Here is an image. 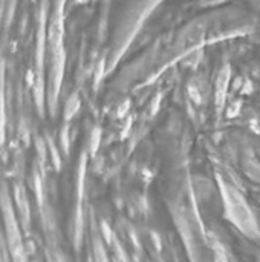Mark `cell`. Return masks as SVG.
<instances>
[{
	"mask_svg": "<svg viewBox=\"0 0 260 262\" xmlns=\"http://www.w3.org/2000/svg\"><path fill=\"white\" fill-rule=\"evenodd\" d=\"M228 81H230V66L225 64L224 69L219 74L218 83H216V103H218V109L221 111L224 103H225V95H227V88H228Z\"/></svg>",
	"mask_w": 260,
	"mask_h": 262,
	"instance_id": "7a4b0ae2",
	"label": "cell"
},
{
	"mask_svg": "<svg viewBox=\"0 0 260 262\" xmlns=\"http://www.w3.org/2000/svg\"><path fill=\"white\" fill-rule=\"evenodd\" d=\"M251 91H253V88H251V81H250V80H247V83H245V89H242V94H251Z\"/></svg>",
	"mask_w": 260,
	"mask_h": 262,
	"instance_id": "8992f818",
	"label": "cell"
},
{
	"mask_svg": "<svg viewBox=\"0 0 260 262\" xmlns=\"http://www.w3.org/2000/svg\"><path fill=\"white\" fill-rule=\"evenodd\" d=\"M244 169L248 178H251L256 183H260V163H257L256 160H248L244 164Z\"/></svg>",
	"mask_w": 260,
	"mask_h": 262,
	"instance_id": "3957f363",
	"label": "cell"
},
{
	"mask_svg": "<svg viewBox=\"0 0 260 262\" xmlns=\"http://www.w3.org/2000/svg\"><path fill=\"white\" fill-rule=\"evenodd\" d=\"M225 192V203H227V215L228 218L250 238L259 236V229L254 220V215L251 213L250 207L247 206L244 196L230 186H222Z\"/></svg>",
	"mask_w": 260,
	"mask_h": 262,
	"instance_id": "6da1fadb",
	"label": "cell"
},
{
	"mask_svg": "<svg viewBox=\"0 0 260 262\" xmlns=\"http://www.w3.org/2000/svg\"><path fill=\"white\" fill-rule=\"evenodd\" d=\"M250 129L251 130H254V134H260V126H259V121L256 120V118H253L251 121H250Z\"/></svg>",
	"mask_w": 260,
	"mask_h": 262,
	"instance_id": "5b68a950",
	"label": "cell"
},
{
	"mask_svg": "<svg viewBox=\"0 0 260 262\" xmlns=\"http://www.w3.org/2000/svg\"><path fill=\"white\" fill-rule=\"evenodd\" d=\"M241 107H242V100H234V101L230 104L228 111H227V117H228V118L238 117L239 112H241Z\"/></svg>",
	"mask_w": 260,
	"mask_h": 262,
	"instance_id": "277c9868",
	"label": "cell"
}]
</instances>
